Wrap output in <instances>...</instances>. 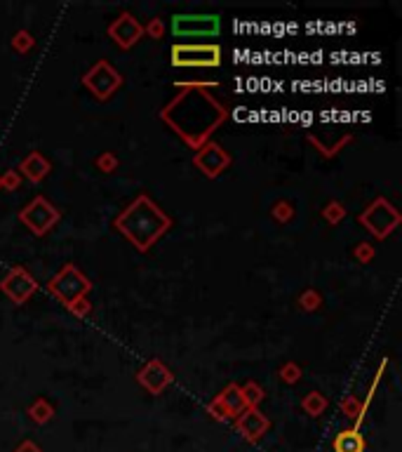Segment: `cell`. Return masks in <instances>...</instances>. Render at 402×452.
<instances>
[{"label": "cell", "mask_w": 402, "mask_h": 452, "mask_svg": "<svg viewBox=\"0 0 402 452\" xmlns=\"http://www.w3.org/2000/svg\"><path fill=\"white\" fill-rule=\"evenodd\" d=\"M332 448L334 452H364L367 450V441H364L360 429H344L334 436Z\"/></svg>", "instance_id": "obj_15"}, {"label": "cell", "mask_w": 402, "mask_h": 452, "mask_svg": "<svg viewBox=\"0 0 402 452\" xmlns=\"http://www.w3.org/2000/svg\"><path fill=\"white\" fill-rule=\"evenodd\" d=\"M69 311L76 315V318H88V315L92 313V302L88 299V297H80V299H76V302H71L69 306Z\"/></svg>", "instance_id": "obj_29"}, {"label": "cell", "mask_w": 402, "mask_h": 452, "mask_svg": "<svg viewBox=\"0 0 402 452\" xmlns=\"http://www.w3.org/2000/svg\"><path fill=\"white\" fill-rule=\"evenodd\" d=\"M22 187V175L17 170H8L0 175V189L3 191H17Z\"/></svg>", "instance_id": "obj_28"}, {"label": "cell", "mask_w": 402, "mask_h": 452, "mask_svg": "<svg viewBox=\"0 0 402 452\" xmlns=\"http://www.w3.org/2000/svg\"><path fill=\"white\" fill-rule=\"evenodd\" d=\"M0 293H3L12 304L22 306L38 293V281L26 266H12L8 276L0 281Z\"/></svg>", "instance_id": "obj_9"}, {"label": "cell", "mask_w": 402, "mask_h": 452, "mask_svg": "<svg viewBox=\"0 0 402 452\" xmlns=\"http://www.w3.org/2000/svg\"><path fill=\"white\" fill-rule=\"evenodd\" d=\"M113 226L129 240L134 250L148 252L172 228V217L151 196L141 194L115 217Z\"/></svg>", "instance_id": "obj_2"}, {"label": "cell", "mask_w": 402, "mask_h": 452, "mask_svg": "<svg viewBox=\"0 0 402 452\" xmlns=\"http://www.w3.org/2000/svg\"><path fill=\"white\" fill-rule=\"evenodd\" d=\"M207 414H209V417H214L216 422H231V419H233V417H231V412H228L226 407L221 405L216 398H214V400H209V403H207Z\"/></svg>", "instance_id": "obj_30"}, {"label": "cell", "mask_w": 402, "mask_h": 452, "mask_svg": "<svg viewBox=\"0 0 402 452\" xmlns=\"http://www.w3.org/2000/svg\"><path fill=\"white\" fill-rule=\"evenodd\" d=\"M268 429H271V419L266 417L259 407H245V410L236 417V431L247 443L262 441Z\"/></svg>", "instance_id": "obj_13"}, {"label": "cell", "mask_w": 402, "mask_h": 452, "mask_svg": "<svg viewBox=\"0 0 402 452\" xmlns=\"http://www.w3.org/2000/svg\"><path fill=\"white\" fill-rule=\"evenodd\" d=\"M271 217H273L275 221H280V224H287V221L294 219V205L289 201H278L273 203V208H271Z\"/></svg>", "instance_id": "obj_22"}, {"label": "cell", "mask_w": 402, "mask_h": 452, "mask_svg": "<svg viewBox=\"0 0 402 452\" xmlns=\"http://www.w3.org/2000/svg\"><path fill=\"white\" fill-rule=\"evenodd\" d=\"M158 116L195 151L207 144L214 130L224 125L228 109L214 95H209L207 88H182V95L167 102Z\"/></svg>", "instance_id": "obj_1"}, {"label": "cell", "mask_w": 402, "mask_h": 452, "mask_svg": "<svg viewBox=\"0 0 402 452\" xmlns=\"http://www.w3.org/2000/svg\"><path fill=\"white\" fill-rule=\"evenodd\" d=\"M323 219L327 221V224H332V226H337V224H341V221L346 219V215H348V210H346L344 203H339V201H330L327 205L323 208Z\"/></svg>", "instance_id": "obj_21"}, {"label": "cell", "mask_w": 402, "mask_h": 452, "mask_svg": "<svg viewBox=\"0 0 402 452\" xmlns=\"http://www.w3.org/2000/svg\"><path fill=\"white\" fill-rule=\"evenodd\" d=\"M175 38H216L221 33L219 15H175L172 17Z\"/></svg>", "instance_id": "obj_8"}, {"label": "cell", "mask_w": 402, "mask_h": 452, "mask_svg": "<svg viewBox=\"0 0 402 452\" xmlns=\"http://www.w3.org/2000/svg\"><path fill=\"white\" fill-rule=\"evenodd\" d=\"M357 221H360V224L367 228L374 238L383 240L400 226L402 215H400V210L388 201V198L379 196V198H374V201L369 203L360 215H357Z\"/></svg>", "instance_id": "obj_4"}, {"label": "cell", "mask_w": 402, "mask_h": 452, "mask_svg": "<svg viewBox=\"0 0 402 452\" xmlns=\"http://www.w3.org/2000/svg\"><path fill=\"white\" fill-rule=\"evenodd\" d=\"M59 219H61V212L45 196L31 198L26 205L19 210V221L38 238L47 236V233L59 224Z\"/></svg>", "instance_id": "obj_6"}, {"label": "cell", "mask_w": 402, "mask_h": 452, "mask_svg": "<svg viewBox=\"0 0 402 452\" xmlns=\"http://www.w3.org/2000/svg\"><path fill=\"white\" fill-rule=\"evenodd\" d=\"M240 393H243V400H245L247 407H259V405H262V400L266 398V393H264V389H262V384H259V382L240 384Z\"/></svg>", "instance_id": "obj_20"}, {"label": "cell", "mask_w": 402, "mask_h": 452, "mask_svg": "<svg viewBox=\"0 0 402 452\" xmlns=\"http://www.w3.org/2000/svg\"><path fill=\"white\" fill-rule=\"evenodd\" d=\"M95 165L104 172V175H113V172L118 170L120 160H118V156H115L113 151H104L102 156L95 160Z\"/></svg>", "instance_id": "obj_24"}, {"label": "cell", "mask_w": 402, "mask_h": 452, "mask_svg": "<svg viewBox=\"0 0 402 452\" xmlns=\"http://www.w3.org/2000/svg\"><path fill=\"white\" fill-rule=\"evenodd\" d=\"M29 417L33 419L35 424H40V426H45L47 422H52V417H54V407H52V403H49L47 398H35L33 403L29 405Z\"/></svg>", "instance_id": "obj_18"}, {"label": "cell", "mask_w": 402, "mask_h": 452, "mask_svg": "<svg viewBox=\"0 0 402 452\" xmlns=\"http://www.w3.org/2000/svg\"><path fill=\"white\" fill-rule=\"evenodd\" d=\"M0 191H3V189H0Z\"/></svg>", "instance_id": "obj_33"}, {"label": "cell", "mask_w": 402, "mask_h": 452, "mask_svg": "<svg viewBox=\"0 0 402 452\" xmlns=\"http://www.w3.org/2000/svg\"><path fill=\"white\" fill-rule=\"evenodd\" d=\"M12 47H15L19 54H26V52H31V49L35 47V38L29 33L26 29H22V31H17V33L12 36Z\"/></svg>", "instance_id": "obj_23"}, {"label": "cell", "mask_w": 402, "mask_h": 452, "mask_svg": "<svg viewBox=\"0 0 402 452\" xmlns=\"http://www.w3.org/2000/svg\"><path fill=\"white\" fill-rule=\"evenodd\" d=\"M17 172L22 175V179L26 177L31 184H40L42 179H45L49 172H52V163L42 156L40 151H31L29 156L22 158L19 167H17Z\"/></svg>", "instance_id": "obj_14"}, {"label": "cell", "mask_w": 402, "mask_h": 452, "mask_svg": "<svg viewBox=\"0 0 402 452\" xmlns=\"http://www.w3.org/2000/svg\"><path fill=\"white\" fill-rule=\"evenodd\" d=\"M172 382H175V375L160 358H151L137 373V384L144 387L151 396H160Z\"/></svg>", "instance_id": "obj_12"}, {"label": "cell", "mask_w": 402, "mask_h": 452, "mask_svg": "<svg viewBox=\"0 0 402 452\" xmlns=\"http://www.w3.org/2000/svg\"><path fill=\"white\" fill-rule=\"evenodd\" d=\"M15 452H42V448L38 443H33V441H24V443L17 445Z\"/></svg>", "instance_id": "obj_32"}, {"label": "cell", "mask_w": 402, "mask_h": 452, "mask_svg": "<svg viewBox=\"0 0 402 452\" xmlns=\"http://www.w3.org/2000/svg\"><path fill=\"white\" fill-rule=\"evenodd\" d=\"M353 257H355L360 264H369V262H374V257H376V247H374L372 243H367V240H362V243L355 245Z\"/></svg>", "instance_id": "obj_26"}, {"label": "cell", "mask_w": 402, "mask_h": 452, "mask_svg": "<svg viewBox=\"0 0 402 452\" xmlns=\"http://www.w3.org/2000/svg\"><path fill=\"white\" fill-rule=\"evenodd\" d=\"M144 36H148V38H153V40H160L165 36V24H163V20H151L144 26Z\"/></svg>", "instance_id": "obj_31"}, {"label": "cell", "mask_w": 402, "mask_h": 452, "mask_svg": "<svg viewBox=\"0 0 402 452\" xmlns=\"http://www.w3.org/2000/svg\"><path fill=\"white\" fill-rule=\"evenodd\" d=\"M83 85L99 99V102H108V99L122 88V76L111 61L99 59L85 71Z\"/></svg>", "instance_id": "obj_7"}, {"label": "cell", "mask_w": 402, "mask_h": 452, "mask_svg": "<svg viewBox=\"0 0 402 452\" xmlns=\"http://www.w3.org/2000/svg\"><path fill=\"white\" fill-rule=\"evenodd\" d=\"M47 290L52 297H57L64 306H69L71 302L88 297L92 290V281L76 264H64L61 269L47 281Z\"/></svg>", "instance_id": "obj_5"}, {"label": "cell", "mask_w": 402, "mask_h": 452, "mask_svg": "<svg viewBox=\"0 0 402 452\" xmlns=\"http://www.w3.org/2000/svg\"><path fill=\"white\" fill-rule=\"evenodd\" d=\"M224 52L216 42H177L170 49L172 66L179 69H216L221 66Z\"/></svg>", "instance_id": "obj_3"}, {"label": "cell", "mask_w": 402, "mask_h": 452, "mask_svg": "<svg viewBox=\"0 0 402 452\" xmlns=\"http://www.w3.org/2000/svg\"><path fill=\"white\" fill-rule=\"evenodd\" d=\"M280 380L284 382V384H296L301 380V368H299V363H294V361H287L280 368Z\"/></svg>", "instance_id": "obj_27"}, {"label": "cell", "mask_w": 402, "mask_h": 452, "mask_svg": "<svg viewBox=\"0 0 402 452\" xmlns=\"http://www.w3.org/2000/svg\"><path fill=\"white\" fill-rule=\"evenodd\" d=\"M299 306L308 313L318 311V309L323 306V297H320L318 290H306V293H301V297H299Z\"/></svg>", "instance_id": "obj_25"}, {"label": "cell", "mask_w": 402, "mask_h": 452, "mask_svg": "<svg viewBox=\"0 0 402 452\" xmlns=\"http://www.w3.org/2000/svg\"><path fill=\"white\" fill-rule=\"evenodd\" d=\"M106 33L120 49H132L141 38H144V24H141L132 12H120V15L108 24Z\"/></svg>", "instance_id": "obj_11"}, {"label": "cell", "mask_w": 402, "mask_h": 452, "mask_svg": "<svg viewBox=\"0 0 402 452\" xmlns=\"http://www.w3.org/2000/svg\"><path fill=\"white\" fill-rule=\"evenodd\" d=\"M339 407H341V412L346 414V417L353 419V422H355L353 429H360V424L364 422L362 400L357 398V396H346V398H341V403H339Z\"/></svg>", "instance_id": "obj_19"}, {"label": "cell", "mask_w": 402, "mask_h": 452, "mask_svg": "<svg viewBox=\"0 0 402 452\" xmlns=\"http://www.w3.org/2000/svg\"><path fill=\"white\" fill-rule=\"evenodd\" d=\"M231 163H233L231 153H228L219 141L209 139L207 144L195 148L193 165H195V170H200L207 179H216L219 175H224L228 167H231Z\"/></svg>", "instance_id": "obj_10"}, {"label": "cell", "mask_w": 402, "mask_h": 452, "mask_svg": "<svg viewBox=\"0 0 402 452\" xmlns=\"http://www.w3.org/2000/svg\"><path fill=\"white\" fill-rule=\"evenodd\" d=\"M216 400L231 412L233 419H236L238 414L247 407L245 400H243V393H240V384H226V387L219 391V396H216Z\"/></svg>", "instance_id": "obj_16"}, {"label": "cell", "mask_w": 402, "mask_h": 452, "mask_svg": "<svg viewBox=\"0 0 402 452\" xmlns=\"http://www.w3.org/2000/svg\"><path fill=\"white\" fill-rule=\"evenodd\" d=\"M327 407H330V398L320 391H311L301 398V410H304L308 417H320Z\"/></svg>", "instance_id": "obj_17"}]
</instances>
